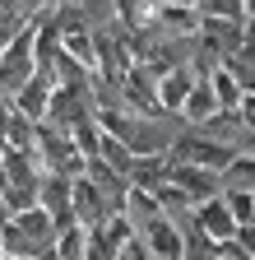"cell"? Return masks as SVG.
I'll return each mask as SVG.
<instances>
[{
    "label": "cell",
    "mask_w": 255,
    "mask_h": 260,
    "mask_svg": "<svg viewBox=\"0 0 255 260\" xmlns=\"http://www.w3.org/2000/svg\"><path fill=\"white\" fill-rule=\"evenodd\" d=\"M135 237L158 255V260H186V237H181V223L167 214H153L149 223L135 228Z\"/></svg>",
    "instance_id": "cell-1"
},
{
    "label": "cell",
    "mask_w": 255,
    "mask_h": 260,
    "mask_svg": "<svg viewBox=\"0 0 255 260\" xmlns=\"http://www.w3.org/2000/svg\"><path fill=\"white\" fill-rule=\"evenodd\" d=\"M190 218H195V228H200L209 242H218V246L237 237V218H232L228 200H223V190H218V195H209V200H200Z\"/></svg>",
    "instance_id": "cell-2"
},
{
    "label": "cell",
    "mask_w": 255,
    "mask_h": 260,
    "mask_svg": "<svg viewBox=\"0 0 255 260\" xmlns=\"http://www.w3.org/2000/svg\"><path fill=\"white\" fill-rule=\"evenodd\" d=\"M167 181H176L190 200H209V195H218L223 190V177L213 172V168H195V162H172V172H167Z\"/></svg>",
    "instance_id": "cell-3"
},
{
    "label": "cell",
    "mask_w": 255,
    "mask_h": 260,
    "mask_svg": "<svg viewBox=\"0 0 255 260\" xmlns=\"http://www.w3.org/2000/svg\"><path fill=\"white\" fill-rule=\"evenodd\" d=\"M70 190H75V177L42 172V181H38V205H42L56 223H70Z\"/></svg>",
    "instance_id": "cell-4"
},
{
    "label": "cell",
    "mask_w": 255,
    "mask_h": 260,
    "mask_svg": "<svg viewBox=\"0 0 255 260\" xmlns=\"http://www.w3.org/2000/svg\"><path fill=\"white\" fill-rule=\"evenodd\" d=\"M190 88H195V70H190V65H172V70H163V75H158V107H163L167 116H176Z\"/></svg>",
    "instance_id": "cell-5"
},
{
    "label": "cell",
    "mask_w": 255,
    "mask_h": 260,
    "mask_svg": "<svg viewBox=\"0 0 255 260\" xmlns=\"http://www.w3.org/2000/svg\"><path fill=\"white\" fill-rule=\"evenodd\" d=\"M51 93H56V84H51L47 75H33V79H23V84H19V93L10 98V103H14V112H23V116H33V121H47Z\"/></svg>",
    "instance_id": "cell-6"
},
{
    "label": "cell",
    "mask_w": 255,
    "mask_h": 260,
    "mask_svg": "<svg viewBox=\"0 0 255 260\" xmlns=\"http://www.w3.org/2000/svg\"><path fill=\"white\" fill-rule=\"evenodd\" d=\"M223 107H218V98H213V84L209 79H195V88L186 93V103H181V125H204L209 116H218Z\"/></svg>",
    "instance_id": "cell-7"
},
{
    "label": "cell",
    "mask_w": 255,
    "mask_h": 260,
    "mask_svg": "<svg viewBox=\"0 0 255 260\" xmlns=\"http://www.w3.org/2000/svg\"><path fill=\"white\" fill-rule=\"evenodd\" d=\"M218 177H223V190H255V158L237 149V153L228 158V168H223Z\"/></svg>",
    "instance_id": "cell-8"
},
{
    "label": "cell",
    "mask_w": 255,
    "mask_h": 260,
    "mask_svg": "<svg viewBox=\"0 0 255 260\" xmlns=\"http://www.w3.org/2000/svg\"><path fill=\"white\" fill-rule=\"evenodd\" d=\"M209 84H213V98H218V107L223 112H237L241 107V98H246V88L228 75V65H218V70L209 75Z\"/></svg>",
    "instance_id": "cell-9"
},
{
    "label": "cell",
    "mask_w": 255,
    "mask_h": 260,
    "mask_svg": "<svg viewBox=\"0 0 255 260\" xmlns=\"http://www.w3.org/2000/svg\"><path fill=\"white\" fill-rule=\"evenodd\" d=\"M223 200H228V209H232L237 228L255 223V190H223Z\"/></svg>",
    "instance_id": "cell-10"
},
{
    "label": "cell",
    "mask_w": 255,
    "mask_h": 260,
    "mask_svg": "<svg viewBox=\"0 0 255 260\" xmlns=\"http://www.w3.org/2000/svg\"><path fill=\"white\" fill-rule=\"evenodd\" d=\"M200 19H246V0H200Z\"/></svg>",
    "instance_id": "cell-11"
},
{
    "label": "cell",
    "mask_w": 255,
    "mask_h": 260,
    "mask_svg": "<svg viewBox=\"0 0 255 260\" xmlns=\"http://www.w3.org/2000/svg\"><path fill=\"white\" fill-rule=\"evenodd\" d=\"M232 242H237V251H241V255H250V260H255V223L237 228V237H232Z\"/></svg>",
    "instance_id": "cell-12"
},
{
    "label": "cell",
    "mask_w": 255,
    "mask_h": 260,
    "mask_svg": "<svg viewBox=\"0 0 255 260\" xmlns=\"http://www.w3.org/2000/svg\"><path fill=\"white\" fill-rule=\"evenodd\" d=\"M10 116H14V103H10V98H0V140H5V125H10Z\"/></svg>",
    "instance_id": "cell-13"
},
{
    "label": "cell",
    "mask_w": 255,
    "mask_h": 260,
    "mask_svg": "<svg viewBox=\"0 0 255 260\" xmlns=\"http://www.w3.org/2000/svg\"><path fill=\"white\" fill-rule=\"evenodd\" d=\"M0 260H38V255H10V251H0Z\"/></svg>",
    "instance_id": "cell-14"
}]
</instances>
